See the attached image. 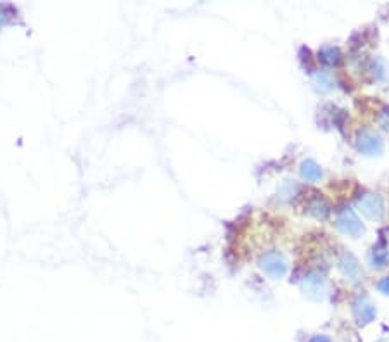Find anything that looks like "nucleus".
Listing matches in <instances>:
<instances>
[{
    "label": "nucleus",
    "instance_id": "f257e3e1",
    "mask_svg": "<svg viewBox=\"0 0 389 342\" xmlns=\"http://www.w3.org/2000/svg\"><path fill=\"white\" fill-rule=\"evenodd\" d=\"M356 208L362 213L365 218L372 221H380L386 215V206H384L383 197L374 192H365L356 199Z\"/></svg>",
    "mask_w": 389,
    "mask_h": 342
},
{
    "label": "nucleus",
    "instance_id": "f03ea898",
    "mask_svg": "<svg viewBox=\"0 0 389 342\" xmlns=\"http://www.w3.org/2000/svg\"><path fill=\"white\" fill-rule=\"evenodd\" d=\"M336 227L339 228V232H343L344 235L351 237V239H360L365 233L363 223L360 221L356 213L350 208L341 209L338 213V218H336Z\"/></svg>",
    "mask_w": 389,
    "mask_h": 342
},
{
    "label": "nucleus",
    "instance_id": "7ed1b4c3",
    "mask_svg": "<svg viewBox=\"0 0 389 342\" xmlns=\"http://www.w3.org/2000/svg\"><path fill=\"white\" fill-rule=\"evenodd\" d=\"M302 289L303 292L307 294V297H310L311 301H324L327 297L329 292V285L326 277L319 272H311L304 277L302 282Z\"/></svg>",
    "mask_w": 389,
    "mask_h": 342
},
{
    "label": "nucleus",
    "instance_id": "20e7f679",
    "mask_svg": "<svg viewBox=\"0 0 389 342\" xmlns=\"http://www.w3.org/2000/svg\"><path fill=\"white\" fill-rule=\"evenodd\" d=\"M356 149L365 156H379L384 151V142L375 132L363 130L356 137Z\"/></svg>",
    "mask_w": 389,
    "mask_h": 342
},
{
    "label": "nucleus",
    "instance_id": "39448f33",
    "mask_svg": "<svg viewBox=\"0 0 389 342\" xmlns=\"http://www.w3.org/2000/svg\"><path fill=\"white\" fill-rule=\"evenodd\" d=\"M353 316H355L356 324L358 325H368L371 321L375 320V306L371 301V297L367 296H358L353 301Z\"/></svg>",
    "mask_w": 389,
    "mask_h": 342
},
{
    "label": "nucleus",
    "instance_id": "423d86ee",
    "mask_svg": "<svg viewBox=\"0 0 389 342\" xmlns=\"http://www.w3.org/2000/svg\"><path fill=\"white\" fill-rule=\"evenodd\" d=\"M338 267H339L341 275H343V279L346 282H350V284H358V282L362 280V277H363L362 267H360L358 260H356V257L353 255H350V252H346V255L341 256Z\"/></svg>",
    "mask_w": 389,
    "mask_h": 342
},
{
    "label": "nucleus",
    "instance_id": "0eeeda50",
    "mask_svg": "<svg viewBox=\"0 0 389 342\" xmlns=\"http://www.w3.org/2000/svg\"><path fill=\"white\" fill-rule=\"evenodd\" d=\"M262 268L268 273V275L274 277V279H280V277L287 272V263L282 255H279V252H270V255L263 256Z\"/></svg>",
    "mask_w": 389,
    "mask_h": 342
},
{
    "label": "nucleus",
    "instance_id": "6e6552de",
    "mask_svg": "<svg viewBox=\"0 0 389 342\" xmlns=\"http://www.w3.org/2000/svg\"><path fill=\"white\" fill-rule=\"evenodd\" d=\"M368 261H371V267L375 269H383L384 267H386L389 261V252H388V245L384 240H379V242L372 247Z\"/></svg>",
    "mask_w": 389,
    "mask_h": 342
},
{
    "label": "nucleus",
    "instance_id": "1a4fd4ad",
    "mask_svg": "<svg viewBox=\"0 0 389 342\" xmlns=\"http://www.w3.org/2000/svg\"><path fill=\"white\" fill-rule=\"evenodd\" d=\"M302 175H303V178L310 180V182H319V180L322 178L324 171H322V168L315 163V161L308 159V161H303Z\"/></svg>",
    "mask_w": 389,
    "mask_h": 342
},
{
    "label": "nucleus",
    "instance_id": "9d476101",
    "mask_svg": "<svg viewBox=\"0 0 389 342\" xmlns=\"http://www.w3.org/2000/svg\"><path fill=\"white\" fill-rule=\"evenodd\" d=\"M310 213L315 216V218H327L329 215V204L326 203V201L322 199V197H316V199L311 201L310 204Z\"/></svg>",
    "mask_w": 389,
    "mask_h": 342
},
{
    "label": "nucleus",
    "instance_id": "9b49d317",
    "mask_svg": "<svg viewBox=\"0 0 389 342\" xmlns=\"http://www.w3.org/2000/svg\"><path fill=\"white\" fill-rule=\"evenodd\" d=\"M377 289H379V292L384 294V296H389V277H384L383 280L377 282Z\"/></svg>",
    "mask_w": 389,
    "mask_h": 342
},
{
    "label": "nucleus",
    "instance_id": "f8f14e48",
    "mask_svg": "<svg viewBox=\"0 0 389 342\" xmlns=\"http://www.w3.org/2000/svg\"><path fill=\"white\" fill-rule=\"evenodd\" d=\"M308 342H332L331 337L324 336V333H319V336H314Z\"/></svg>",
    "mask_w": 389,
    "mask_h": 342
}]
</instances>
